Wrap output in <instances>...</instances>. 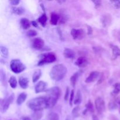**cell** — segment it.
<instances>
[{"label":"cell","mask_w":120,"mask_h":120,"mask_svg":"<svg viewBox=\"0 0 120 120\" xmlns=\"http://www.w3.org/2000/svg\"><path fill=\"white\" fill-rule=\"evenodd\" d=\"M99 77H100V73L97 71H91L89 75L86 79L85 80V82L86 83H91L95 82Z\"/></svg>","instance_id":"obj_10"},{"label":"cell","mask_w":120,"mask_h":120,"mask_svg":"<svg viewBox=\"0 0 120 120\" xmlns=\"http://www.w3.org/2000/svg\"><path fill=\"white\" fill-rule=\"evenodd\" d=\"M27 97V94L26 93H21L18 97L16 100V103L18 105H21L26 100Z\"/></svg>","instance_id":"obj_19"},{"label":"cell","mask_w":120,"mask_h":120,"mask_svg":"<svg viewBox=\"0 0 120 120\" xmlns=\"http://www.w3.org/2000/svg\"><path fill=\"white\" fill-rule=\"evenodd\" d=\"M10 69L15 73H20L25 70L26 66L19 59H13L10 62Z\"/></svg>","instance_id":"obj_4"},{"label":"cell","mask_w":120,"mask_h":120,"mask_svg":"<svg viewBox=\"0 0 120 120\" xmlns=\"http://www.w3.org/2000/svg\"><path fill=\"white\" fill-rule=\"evenodd\" d=\"M41 59L38 63V65L41 66H43L45 64L48 63H51L55 62L56 59V57L55 55L53 53H43L40 56Z\"/></svg>","instance_id":"obj_5"},{"label":"cell","mask_w":120,"mask_h":120,"mask_svg":"<svg viewBox=\"0 0 120 120\" xmlns=\"http://www.w3.org/2000/svg\"><path fill=\"white\" fill-rule=\"evenodd\" d=\"M80 75V71H77V72L74 73L73 75L71 76V77H70V82H71V85L73 87H75V86H76V83H77V80H78V78L79 77Z\"/></svg>","instance_id":"obj_20"},{"label":"cell","mask_w":120,"mask_h":120,"mask_svg":"<svg viewBox=\"0 0 120 120\" xmlns=\"http://www.w3.org/2000/svg\"><path fill=\"white\" fill-rule=\"evenodd\" d=\"M93 2L94 4L95 8H96V9L99 8L101 5V1H93Z\"/></svg>","instance_id":"obj_37"},{"label":"cell","mask_w":120,"mask_h":120,"mask_svg":"<svg viewBox=\"0 0 120 120\" xmlns=\"http://www.w3.org/2000/svg\"><path fill=\"white\" fill-rule=\"evenodd\" d=\"M92 120H98V118L97 116L93 114L92 116Z\"/></svg>","instance_id":"obj_42"},{"label":"cell","mask_w":120,"mask_h":120,"mask_svg":"<svg viewBox=\"0 0 120 120\" xmlns=\"http://www.w3.org/2000/svg\"><path fill=\"white\" fill-rule=\"evenodd\" d=\"M66 73L67 68L64 64H57L51 69L50 77L53 80L58 82L64 78Z\"/></svg>","instance_id":"obj_3"},{"label":"cell","mask_w":120,"mask_h":120,"mask_svg":"<svg viewBox=\"0 0 120 120\" xmlns=\"http://www.w3.org/2000/svg\"><path fill=\"white\" fill-rule=\"evenodd\" d=\"M38 21L43 26H45L46 25V22L48 21V17H47L45 13H43L40 17H39V18L38 19Z\"/></svg>","instance_id":"obj_24"},{"label":"cell","mask_w":120,"mask_h":120,"mask_svg":"<svg viewBox=\"0 0 120 120\" xmlns=\"http://www.w3.org/2000/svg\"><path fill=\"white\" fill-rule=\"evenodd\" d=\"M88 63H89L88 60L84 56H81V57H79L76 60L75 64L77 66H78L79 68H83L86 67L87 66Z\"/></svg>","instance_id":"obj_12"},{"label":"cell","mask_w":120,"mask_h":120,"mask_svg":"<svg viewBox=\"0 0 120 120\" xmlns=\"http://www.w3.org/2000/svg\"><path fill=\"white\" fill-rule=\"evenodd\" d=\"M10 2L13 5H16L18 4H19L20 1L19 0H11V1H10Z\"/></svg>","instance_id":"obj_39"},{"label":"cell","mask_w":120,"mask_h":120,"mask_svg":"<svg viewBox=\"0 0 120 120\" xmlns=\"http://www.w3.org/2000/svg\"><path fill=\"white\" fill-rule=\"evenodd\" d=\"M0 50H1V55L4 56V57H7L8 56V49H7L6 47L1 46L0 47Z\"/></svg>","instance_id":"obj_29"},{"label":"cell","mask_w":120,"mask_h":120,"mask_svg":"<svg viewBox=\"0 0 120 120\" xmlns=\"http://www.w3.org/2000/svg\"><path fill=\"white\" fill-rule=\"evenodd\" d=\"M102 25L104 28H107L110 26L111 23V16L110 14H105L102 15L101 18Z\"/></svg>","instance_id":"obj_9"},{"label":"cell","mask_w":120,"mask_h":120,"mask_svg":"<svg viewBox=\"0 0 120 120\" xmlns=\"http://www.w3.org/2000/svg\"><path fill=\"white\" fill-rule=\"evenodd\" d=\"M95 107L97 112L99 114H101L105 111V104L104 100L101 97H98L96 99L94 102Z\"/></svg>","instance_id":"obj_7"},{"label":"cell","mask_w":120,"mask_h":120,"mask_svg":"<svg viewBox=\"0 0 120 120\" xmlns=\"http://www.w3.org/2000/svg\"><path fill=\"white\" fill-rule=\"evenodd\" d=\"M110 2L116 9L120 8V1H110Z\"/></svg>","instance_id":"obj_33"},{"label":"cell","mask_w":120,"mask_h":120,"mask_svg":"<svg viewBox=\"0 0 120 120\" xmlns=\"http://www.w3.org/2000/svg\"><path fill=\"white\" fill-rule=\"evenodd\" d=\"M94 106L92 102L90 100H89L88 101L87 104L86 105V109L84 111H83V114H86L87 112L89 111V112H94Z\"/></svg>","instance_id":"obj_21"},{"label":"cell","mask_w":120,"mask_h":120,"mask_svg":"<svg viewBox=\"0 0 120 120\" xmlns=\"http://www.w3.org/2000/svg\"><path fill=\"white\" fill-rule=\"evenodd\" d=\"M12 10L14 14L18 15H22L25 12V9L22 7H12Z\"/></svg>","instance_id":"obj_25"},{"label":"cell","mask_w":120,"mask_h":120,"mask_svg":"<svg viewBox=\"0 0 120 120\" xmlns=\"http://www.w3.org/2000/svg\"><path fill=\"white\" fill-rule=\"evenodd\" d=\"M60 89L59 87L55 86L47 90L45 97L48 102V109L53 108L58 101L60 96Z\"/></svg>","instance_id":"obj_2"},{"label":"cell","mask_w":120,"mask_h":120,"mask_svg":"<svg viewBox=\"0 0 120 120\" xmlns=\"http://www.w3.org/2000/svg\"><path fill=\"white\" fill-rule=\"evenodd\" d=\"M14 97H15V95L14 94H12L11 96H9L7 98H5L2 101L1 104V111L2 113L5 112L7 111V110L9 108V105L11 104V103L14 101Z\"/></svg>","instance_id":"obj_6"},{"label":"cell","mask_w":120,"mask_h":120,"mask_svg":"<svg viewBox=\"0 0 120 120\" xmlns=\"http://www.w3.org/2000/svg\"><path fill=\"white\" fill-rule=\"evenodd\" d=\"M9 83L10 84V86L12 89H15L17 86V80H16V77L14 76H11L9 80Z\"/></svg>","instance_id":"obj_27"},{"label":"cell","mask_w":120,"mask_h":120,"mask_svg":"<svg viewBox=\"0 0 120 120\" xmlns=\"http://www.w3.org/2000/svg\"><path fill=\"white\" fill-rule=\"evenodd\" d=\"M120 93V83H117L114 85L113 91H112V95L116 96Z\"/></svg>","instance_id":"obj_26"},{"label":"cell","mask_w":120,"mask_h":120,"mask_svg":"<svg viewBox=\"0 0 120 120\" xmlns=\"http://www.w3.org/2000/svg\"><path fill=\"white\" fill-rule=\"evenodd\" d=\"M32 24L35 27H38V23L36 21H32Z\"/></svg>","instance_id":"obj_41"},{"label":"cell","mask_w":120,"mask_h":120,"mask_svg":"<svg viewBox=\"0 0 120 120\" xmlns=\"http://www.w3.org/2000/svg\"><path fill=\"white\" fill-rule=\"evenodd\" d=\"M41 75H42V71L40 69H38V70H35L32 75V82L34 83L37 82L41 77Z\"/></svg>","instance_id":"obj_22"},{"label":"cell","mask_w":120,"mask_h":120,"mask_svg":"<svg viewBox=\"0 0 120 120\" xmlns=\"http://www.w3.org/2000/svg\"><path fill=\"white\" fill-rule=\"evenodd\" d=\"M114 35L119 41H120V30H116V32L114 33Z\"/></svg>","instance_id":"obj_40"},{"label":"cell","mask_w":120,"mask_h":120,"mask_svg":"<svg viewBox=\"0 0 120 120\" xmlns=\"http://www.w3.org/2000/svg\"><path fill=\"white\" fill-rule=\"evenodd\" d=\"M66 120H69V117H67V118H66Z\"/></svg>","instance_id":"obj_45"},{"label":"cell","mask_w":120,"mask_h":120,"mask_svg":"<svg viewBox=\"0 0 120 120\" xmlns=\"http://www.w3.org/2000/svg\"><path fill=\"white\" fill-rule=\"evenodd\" d=\"M20 120H30V118H29V117H23V118H21Z\"/></svg>","instance_id":"obj_43"},{"label":"cell","mask_w":120,"mask_h":120,"mask_svg":"<svg viewBox=\"0 0 120 120\" xmlns=\"http://www.w3.org/2000/svg\"><path fill=\"white\" fill-rule=\"evenodd\" d=\"M20 24H21V27L23 29H28V28H30V22L26 18H21V21H20Z\"/></svg>","instance_id":"obj_17"},{"label":"cell","mask_w":120,"mask_h":120,"mask_svg":"<svg viewBox=\"0 0 120 120\" xmlns=\"http://www.w3.org/2000/svg\"><path fill=\"white\" fill-rule=\"evenodd\" d=\"M60 19V16L56 13L52 12L50 15V23L53 25H56L58 23V21Z\"/></svg>","instance_id":"obj_18"},{"label":"cell","mask_w":120,"mask_h":120,"mask_svg":"<svg viewBox=\"0 0 120 120\" xmlns=\"http://www.w3.org/2000/svg\"><path fill=\"white\" fill-rule=\"evenodd\" d=\"M71 35L74 39H82L84 36V31L82 29H72Z\"/></svg>","instance_id":"obj_8"},{"label":"cell","mask_w":120,"mask_h":120,"mask_svg":"<svg viewBox=\"0 0 120 120\" xmlns=\"http://www.w3.org/2000/svg\"><path fill=\"white\" fill-rule=\"evenodd\" d=\"M47 83H45L43 81H40L37 84H36L35 87V91L36 93H39L45 91L46 88Z\"/></svg>","instance_id":"obj_13"},{"label":"cell","mask_w":120,"mask_h":120,"mask_svg":"<svg viewBox=\"0 0 120 120\" xmlns=\"http://www.w3.org/2000/svg\"><path fill=\"white\" fill-rule=\"evenodd\" d=\"M74 96H75V92H74V90H72L70 91V98H69V102H70V106H72L73 102V100H74Z\"/></svg>","instance_id":"obj_35"},{"label":"cell","mask_w":120,"mask_h":120,"mask_svg":"<svg viewBox=\"0 0 120 120\" xmlns=\"http://www.w3.org/2000/svg\"><path fill=\"white\" fill-rule=\"evenodd\" d=\"M28 107L35 111H40L48 109V102L45 96H40L30 100L27 103Z\"/></svg>","instance_id":"obj_1"},{"label":"cell","mask_w":120,"mask_h":120,"mask_svg":"<svg viewBox=\"0 0 120 120\" xmlns=\"http://www.w3.org/2000/svg\"><path fill=\"white\" fill-rule=\"evenodd\" d=\"M45 42L41 38H35L32 42V47L38 50H41L44 47Z\"/></svg>","instance_id":"obj_11"},{"label":"cell","mask_w":120,"mask_h":120,"mask_svg":"<svg viewBox=\"0 0 120 120\" xmlns=\"http://www.w3.org/2000/svg\"><path fill=\"white\" fill-rule=\"evenodd\" d=\"M19 84L21 87L23 89H27L29 85V80L26 77H20L19 78Z\"/></svg>","instance_id":"obj_16"},{"label":"cell","mask_w":120,"mask_h":120,"mask_svg":"<svg viewBox=\"0 0 120 120\" xmlns=\"http://www.w3.org/2000/svg\"><path fill=\"white\" fill-rule=\"evenodd\" d=\"M70 94V89H69V87H67L66 90V92H65V94H64V101H68V100H69V97Z\"/></svg>","instance_id":"obj_34"},{"label":"cell","mask_w":120,"mask_h":120,"mask_svg":"<svg viewBox=\"0 0 120 120\" xmlns=\"http://www.w3.org/2000/svg\"><path fill=\"white\" fill-rule=\"evenodd\" d=\"M42 116H43V114L41 112H38V111H36L34 113V115H32L33 118H34V120H39L42 117Z\"/></svg>","instance_id":"obj_31"},{"label":"cell","mask_w":120,"mask_h":120,"mask_svg":"<svg viewBox=\"0 0 120 120\" xmlns=\"http://www.w3.org/2000/svg\"><path fill=\"white\" fill-rule=\"evenodd\" d=\"M79 107L77 106L76 107L74 108L73 110L72 111V114L73 116V117H77L79 116Z\"/></svg>","instance_id":"obj_32"},{"label":"cell","mask_w":120,"mask_h":120,"mask_svg":"<svg viewBox=\"0 0 120 120\" xmlns=\"http://www.w3.org/2000/svg\"><path fill=\"white\" fill-rule=\"evenodd\" d=\"M26 35L29 37H34V36L37 35V32L36 30H34V29H30V30H28Z\"/></svg>","instance_id":"obj_30"},{"label":"cell","mask_w":120,"mask_h":120,"mask_svg":"<svg viewBox=\"0 0 120 120\" xmlns=\"http://www.w3.org/2000/svg\"><path fill=\"white\" fill-rule=\"evenodd\" d=\"M63 55L66 58L73 59L76 57V53L75 51L69 48H65L63 52Z\"/></svg>","instance_id":"obj_14"},{"label":"cell","mask_w":120,"mask_h":120,"mask_svg":"<svg viewBox=\"0 0 120 120\" xmlns=\"http://www.w3.org/2000/svg\"><path fill=\"white\" fill-rule=\"evenodd\" d=\"M87 34L88 35H90L92 34L93 33V29L90 26L87 25Z\"/></svg>","instance_id":"obj_38"},{"label":"cell","mask_w":120,"mask_h":120,"mask_svg":"<svg viewBox=\"0 0 120 120\" xmlns=\"http://www.w3.org/2000/svg\"><path fill=\"white\" fill-rule=\"evenodd\" d=\"M110 48H111V50H112V59L114 60L116 58L120 56V49L119 47L115 45H110Z\"/></svg>","instance_id":"obj_15"},{"label":"cell","mask_w":120,"mask_h":120,"mask_svg":"<svg viewBox=\"0 0 120 120\" xmlns=\"http://www.w3.org/2000/svg\"><path fill=\"white\" fill-rule=\"evenodd\" d=\"M118 104H119V106H120V110H119V111H120V101L119 102H118Z\"/></svg>","instance_id":"obj_44"},{"label":"cell","mask_w":120,"mask_h":120,"mask_svg":"<svg viewBox=\"0 0 120 120\" xmlns=\"http://www.w3.org/2000/svg\"><path fill=\"white\" fill-rule=\"evenodd\" d=\"M82 93H81L80 90H79L77 91V93H76V97H75V100H74V104L75 105H79V104H80L82 103Z\"/></svg>","instance_id":"obj_23"},{"label":"cell","mask_w":120,"mask_h":120,"mask_svg":"<svg viewBox=\"0 0 120 120\" xmlns=\"http://www.w3.org/2000/svg\"><path fill=\"white\" fill-rule=\"evenodd\" d=\"M116 107H117V104H116V103L114 101H111L109 103V107L110 110H114V109H116Z\"/></svg>","instance_id":"obj_36"},{"label":"cell","mask_w":120,"mask_h":120,"mask_svg":"<svg viewBox=\"0 0 120 120\" xmlns=\"http://www.w3.org/2000/svg\"><path fill=\"white\" fill-rule=\"evenodd\" d=\"M48 118L49 120H59V116L56 112H50L48 114Z\"/></svg>","instance_id":"obj_28"}]
</instances>
